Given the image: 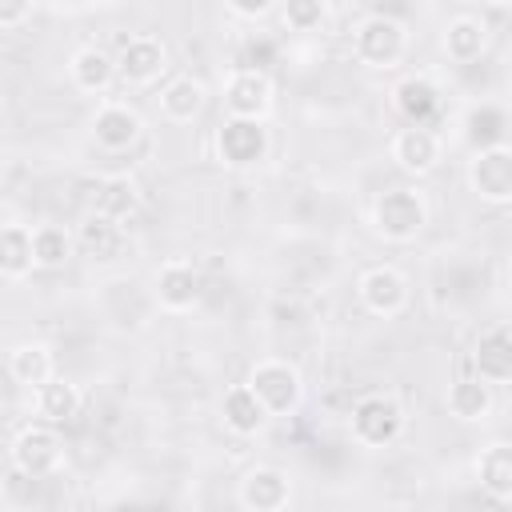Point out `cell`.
Segmentation results:
<instances>
[{"label": "cell", "mask_w": 512, "mask_h": 512, "mask_svg": "<svg viewBox=\"0 0 512 512\" xmlns=\"http://www.w3.org/2000/svg\"><path fill=\"white\" fill-rule=\"evenodd\" d=\"M432 220V208H428V196L412 184H396V188H384L376 200H372V212H368V224L380 240L388 244H412Z\"/></svg>", "instance_id": "1"}, {"label": "cell", "mask_w": 512, "mask_h": 512, "mask_svg": "<svg viewBox=\"0 0 512 512\" xmlns=\"http://www.w3.org/2000/svg\"><path fill=\"white\" fill-rule=\"evenodd\" d=\"M408 44H412V32L392 12H368L352 28V56L364 68H376V72L400 68L404 56H408Z\"/></svg>", "instance_id": "2"}, {"label": "cell", "mask_w": 512, "mask_h": 512, "mask_svg": "<svg viewBox=\"0 0 512 512\" xmlns=\"http://www.w3.org/2000/svg\"><path fill=\"white\" fill-rule=\"evenodd\" d=\"M408 428V412L388 392H368L348 412V432L360 448H392Z\"/></svg>", "instance_id": "3"}, {"label": "cell", "mask_w": 512, "mask_h": 512, "mask_svg": "<svg viewBox=\"0 0 512 512\" xmlns=\"http://www.w3.org/2000/svg\"><path fill=\"white\" fill-rule=\"evenodd\" d=\"M244 384L252 388V396L260 400V408L272 420L276 416H292L300 408V400H304V376H300V368L288 364V360H280V356L256 360L248 368V380Z\"/></svg>", "instance_id": "4"}, {"label": "cell", "mask_w": 512, "mask_h": 512, "mask_svg": "<svg viewBox=\"0 0 512 512\" xmlns=\"http://www.w3.org/2000/svg\"><path fill=\"white\" fill-rule=\"evenodd\" d=\"M464 176H468V188L480 196V204H492V208L512 204V148L504 140L480 144L468 156Z\"/></svg>", "instance_id": "5"}, {"label": "cell", "mask_w": 512, "mask_h": 512, "mask_svg": "<svg viewBox=\"0 0 512 512\" xmlns=\"http://www.w3.org/2000/svg\"><path fill=\"white\" fill-rule=\"evenodd\" d=\"M8 456H12V468L20 476H32V480H44L52 472H60L64 464V440L52 424H24L12 444H8Z\"/></svg>", "instance_id": "6"}, {"label": "cell", "mask_w": 512, "mask_h": 512, "mask_svg": "<svg viewBox=\"0 0 512 512\" xmlns=\"http://www.w3.org/2000/svg\"><path fill=\"white\" fill-rule=\"evenodd\" d=\"M224 112L228 120H268L272 112V100H276V88H272V76L264 68H232L224 76Z\"/></svg>", "instance_id": "7"}, {"label": "cell", "mask_w": 512, "mask_h": 512, "mask_svg": "<svg viewBox=\"0 0 512 512\" xmlns=\"http://www.w3.org/2000/svg\"><path fill=\"white\" fill-rule=\"evenodd\" d=\"M356 300L364 304V312H372V316H380V320H392V316H400V312L408 308L412 284H408V276H404L400 268H392V264H372V268H364L360 280H356Z\"/></svg>", "instance_id": "8"}, {"label": "cell", "mask_w": 512, "mask_h": 512, "mask_svg": "<svg viewBox=\"0 0 512 512\" xmlns=\"http://www.w3.org/2000/svg\"><path fill=\"white\" fill-rule=\"evenodd\" d=\"M168 72V48L152 32H136L116 52V80L128 88H148Z\"/></svg>", "instance_id": "9"}, {"label": "cell", "mask_w": 512, "mask_h": 512, "mask_svg": "<svg viewBox=\"0 0 512 512\" xmlns=\"http://www.w3.org/2000/svg\"><path fill=\"white\" fill-rule=\"evenodd\" d=\"M216 160L224 168H252L260 160H268L272 152V136L260 120H224L216 128Z\"/></svg>", "instance_id": "10"}, {"label": "cell", "mask_w": 512, "mask_h": 512, "mask_svg": "<svg viewBox=\"0 0 512 512\" xmlns=\"http://www.w3.org/2000/svg\"><path fill=\"white\" fill-rule=\"evenodd\" d=\"M388 156L392 164L404 172V176H428L440 168L444 160V140L436 128H420V124H404L396 128L392 144H388Z\"/></svg>", "instance_id": "11"}, {"label": "cell", "mask_w": 512, "mask_h": 512, "mask_svg": "<svg viewBox=\"0 0 512 512\" xmlns=\"http://www.w3.org/2000/svg\"><path fill=\"white\" fill-rule=\"evenodd\" d=\"M152 296L164 312H192L204 296L200 268L192 260H164L152 276Z\"/></svg>", "instance_id": "12"}, {"label": "cell", "mask_w": 512, "mask_h": 512, "mask_svg": "<svg viewBox=\"0 0 512 512\" xmlns=\"http://www.w3.org/2000/svg\"><path fill=\"white\" fill-rule=\"evenodd\" d=\"M236 496L244 512H284L292 504V476L276 464H256L240 476Z\"/></svg>", "instance_id": "13"}, {"label": "cell", "mask_w": 512, "mask_h": 512, "mask_svg": "<svg viewBox=\"0 0 512 512\" xmlns=\"http://www.w3.org/2000/svg\"><path fill=\"white\" fill-rule=\"evenodd\" d=\"M92 140L104 148V152H128L136 140H140V132H144V120H140V112L132 108V104H124V100H104L96 112H92Z\"/></svg>", "instance_id": "14"}, {"label": "cell", "mask_w": 512, "mask_h": 512, "mask_svg": "<svg viewBox=\"0 0 512 512\" xmlns=\"http://www.w3.org/2000/svg\"><path fill=\"white\" fill-rule=\"evenodd\" d=\"M472 376L500 388L512 380V328L500 320L488 332H480L476 348H472Z\"/></svg>", "instance_id": "15"}, {"label": "cell", "mask_w": 512, "mask_h": 512, "mask_svg": "<svg viewBox=\"0 0 512 512\" xmlns=\"http://www.w3.org/2000/svg\"><path fill=\"white\" fill-rule=\"evenodd\" d=\"M488 40H492L488 20L476 12H456L440 32V48L452 64H476L488 52Z\"/></svg>", "instance_id": "16"}, {"label": "cell", "mask_w": 512, "mask_h": 512, "mask_svg": "<svg viewBox=\"0 0 512 512\" xmlns=\"http://www.w3.org/2000/svg\"><path fill=\"white\" fill-rule=\"evenodd\" d=\"M392 104L396 112L408 120V124H420V128H432V120L440 116L444 108V92L432 76L416 72V76H404L396 88H392Z\"/></svg>", "instance_id": "17"}, {"label": "cell", "mask_w": 512, "mask_h": 512, "mask_svg": "<svg viewBox=\"0 0 512 512\" xmlns=\"http://www.w3.org/2000/svg\"><path fill=\"white\" fill-rule=\"evenodd\" d=\"M68 80L84 96H104L116 84V56L100 44H80L68 56Z\"/></svg>", "instance_id": "18"}, {"label": "cell", "mask_w": 512, "mask_h": 512, "mask_svg": "<svg viewBox=\"0 0 512 512\" xmlns=\"http://www.w3.org/2000/svg\"><path fill=\"white\" fill-rule=\"evenodd\" d=\"M444 408L460 424H484L492 416V408H496V388L484 384V380H476V376H460V380L448 384Z\"/></svg>", "instance_id": "19"}, {"label": "cell", "mask_w": 512, "mask_h": 512, "mask_svg": "<svg viewBox=\"0 0 512 512\" xmlns=\"http://www.w3.org/2000/svg\"><path fill=\"white\" fill-rule=\"evenodd\" d=\"M32 404H36V416H44V424H68V420H76L80 416V408H84V392H80V384L76 380H68V376H52V380H44L36 392H32Z\"/></svg>", "instance_id": "20"}, {"label": "cell", "mask_w": 512, "mask_h": 512, "mask_svg": "<svg viewBox=\"0 0 512 512\" xmlns=\"http://www.w3.org/2000/svg\"><path fill=\"white\" fill-rule=\"evenodd\" d=\"M220 420H224V428H228L232 436L248 440V436H260L272 416L260 408V400L252 396L248 384H232V388L224 392V400H220Z\"/></svg>", "instance_id": "21"}, {"label": "cell", "mask_w": 512, "mask_h": 512, "mask_svg": "<svg viewBox=\"0 0 512 512\" xmlns=\"http://www.w3.org/2000/svg\"><path fill=\"white\" fill-rule=\"evenodd\" d=\"M208 104V84L200 76H172L160 88V112L172 124H192Z\"/></svg>", "instance_id": "22"}, {"label": "cell", "mask_w": 512, "mask_h": 512, "mask_svg": "<svg viewBox=\"0 0 512 512\" xmlns=\"http://www.w3.org/2000/svg\"><path fill=\"white\" fill-rule=\"evenodd\" d=\"M92 212H100V216H108V220H116V224L132 220V216L140 212V184H136L128 172L104 176V180L96 184V208H92Z\"/></svg>", "instance_id": "23"}, {"label": "cell", "mask_w": 512, "mask_h": 512, "mask_svg": "<svg viewBox=\"0 0 512 512\" xmlns=\"http://www.w3.org/2000/svg\"><path fill=\"white\" fill-rule=\"evenodd\" d=\"M476 480H480V488L496 504H508L512 500V448L504 440H492L488 448H480V456H476Z\"/></svg>", "instance_id": "24"}, {"label": "cell", "mask_w": 512, "mask_h": 512, "mask_svg": "<svg viewBox=\"0 0 512 512\" xmlns=\"http://www.w3.org/2000/svg\"><path fill=\"white\" fill-rule=\"evenodd\" d=\"M8 376L16 380V384H24V388H40L44 380H52L56 376V360H52V348L48 344H40V340H24V344H16L12 352H8Z\"/></svg>", "instance_id": "25"}, {"label": "cell", "mask_w": 512, "mask_h": 512, "mask_svg": "<svg viewBox=\"0 0 512 512\" xmlns=\"http://www.w3.org/2000/svg\"><path fill=\"white\" fill-rule=\"evenodd\" d=\"M32 228L16 220H0V280L32 276Z\"/></svg>", "instance_id": "26"}, {"label": "cell", "mask_w": 512, "mask_h": 512, "mask_svg": "<svg viewBox=\"0 0 512 512\" xmlns=\"http://www.w3.org/2000/svg\"><path fill=\"white\" fill-rule=\"evenodd\" d=\"M76 252V232L64 224H36L32 228V264L44 272H60Z\"/></svg>", "instance_id": "27"}, {"label": "cell", "mask_w": 512, "mask_h": 512, "mask_svg": "<svg viewBox=\"0 0 512 512\" xmlns=\"http://www.w3.org/2000/svg\"><path fill=\"white\" fill-rule=\"evenodd\" d=\"M76 244H80L84 252L100 256V260H112V256L124 248V224H116V220H108V216H100V212H88V216L80 220V228H76Z\"/></svg>", "instance_id": "28"}, {"label": "cell", "mask_w": 512, "mask_h": 512, "mask_svg": "<svg viewBox=\"0 0 512 512\" xmlns=\"http://www.w3.org/2000/svg\"><path fill=\"white\" fill-rule=\"evenodd\" d=\"M280 20L288 32H320L328 20V4L324 0H288L280 8Z\"/></svg>", "instance_id": "29"}, {"label": "cell", "mask_w": 512, "mask_h": 512, "mask_svg": "<svg viewBox=\"0 0 512 512\" xmlns=\"http://www.w3.org/2000/svg\"><path fill=\"white\" fill-rule=\"evenodd\" d=\"M224 12H228L232 20H264V16L276 12V4H272V0H228Z\"/></svg>", "instance_id": "30"}, {"label": "cell", "mask_w": 512, "mask_h": 512, "mask_svg": "<svg viewBox=\"0 0 512 512\" xmlns=\"http://www.w3.org/2000/svg\"><path fill=\"white\" fill-rule=\"evenodd\" d=\"M28 20H32V4L28 0H0V32H16Z\"/></svg>", "instance_id": "31"}, {"label": "cell", "mask_w": 512, "mask_h": 512, "mask_svg": "<svg viewBox=\"0 0 512 512\" xmlns=\"http://www.w3.org/2000/svg\"><path fill=\"white\" fill-rule=\"evenodd\" d=\"M12 512H28V508H12Z\"/></svg>", "instance_id": "32"}]
</instances>
